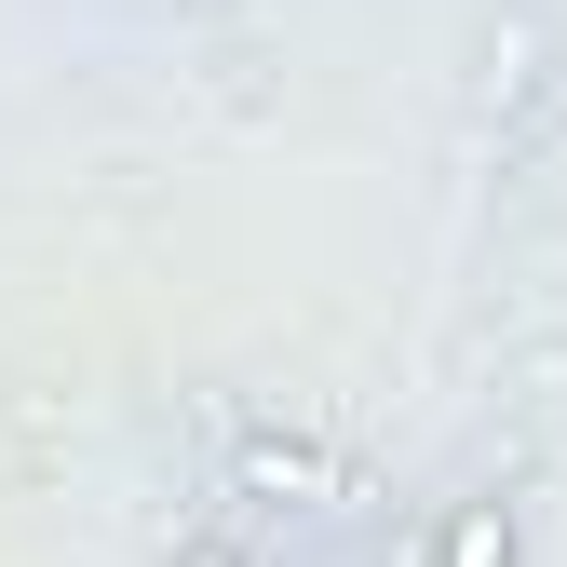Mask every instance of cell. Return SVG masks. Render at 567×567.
Instances as JSON below:
<instances>
[{"mask_svg":"<svg viewBox=\"0 0 567 567\" xmlns=\"http://www.w3.org/2000/svg\"><path fill=\"white\" fill-rule=\"evenodd\" d=\"M244 486H298V501H324L338 473H324L311 446H270V433H257V446H244Z\"/></svg>","mask_w":567,"mask_h":567,"instance_id":"obj_1","label":"cell"},{"mask_svg":"<svg viewBox=\"0 0 567 567\" xmlns=\"http://www.w3.org/2000/svg\"><path fill=\"white\" fill-rule=\"evenodd\" d=\"M446 567H514V527H501V501H473V514L446 527Z\"/></svg>","mask_w":567,"mask_h":567,"instance_id":"obj_2","label":"cell"},{"mask_svg":"<svg viewBox=\"0 0 567 567\" xmlns=\"http://www.w3.org/2000/svg\"><path fill=\"white\" fill-rule=\"evenodd\" d=\"M189 567H244V554H217V540H203V554H189Z\"/></svg>","mask_w":567,"mask_h":567,"instance_id":"obj_3","label":"cell"}]
</instances>
